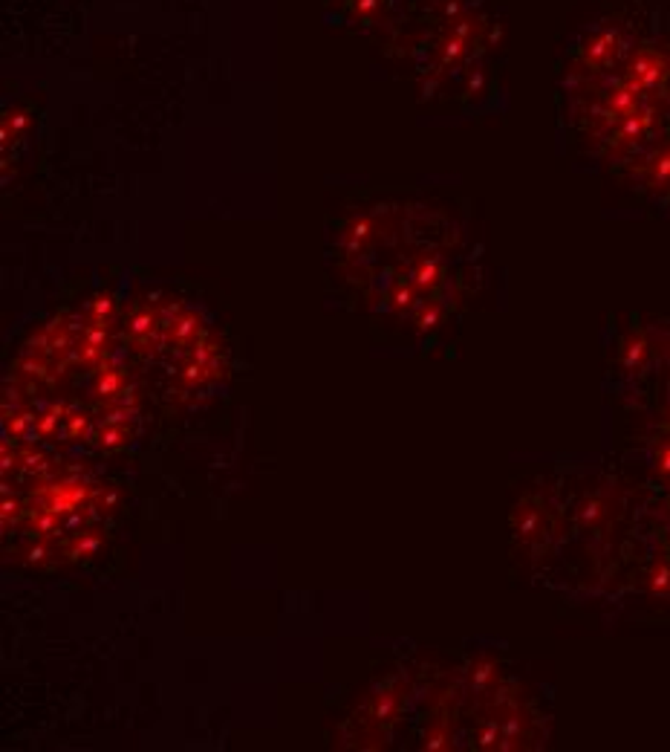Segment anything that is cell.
Wrapping results in <instances>:
<instances>
[{"instance_id": "obj_1", "label": "cell", "mask_w": 670, "mask_h": 752, "mask_svg": "<svg viewBox=\"0 0 670 752\" xmlns=\"http://www.w3.org/2000/svg\"><path fill=\"white\" fill-rule=\"evenodd\" d=\"M90 437L95 445H102V449H122V445L130 440V431L122 420H104L102 425L93 428Z\"/></svg>"}, {"instance_id": "obj_2", "label": "cell", "mask_w": 670, "mask_h": 752, "mask_svg": "<svg viewBox=\"0 0 670 752\" xmlns=\"http://www.w3.org/2000/svg\"><path fill=\"white\" fill-rule=\"evenodd\" d=\"M102 547V538L95 535V533H76L73 541L67 544V555L73 562H81V559H90V555H95Z\"/></svg>"}, {"instance_id": "obj_3", "label": "cell", "mask_w": 670, "mask_h": 752, "mask_svg": "<svg viewBox=\"0 0 670 752\" xmlns=\"http://www.w3.org/2000/svg\"><path fill=\"white\" fill-rule=\"evenodd\" d=\"M64 431H67V437H69V440H81V437L93 434L87 411H81V408H69V411H67V417H64Z\"/></svg>"}, {"instance_id": "obj_4", "label": "cell", "mask_w": 670, "mask_h": 752, "mask_svg": "<svg viewBox=\"0 0 670 752\" xmlns=\"http://www.w3.org/2000/svg\"><path fill=\"white\" fill-rule=\"evenodd\" d=\"M49 555H55L52 538H41V535H35V544H30V550H26V562L44 564V562H49Z\"/></svg>"}, {"instance_id": "obj_5", "label": "cell", "mask_w": 670, "mask_h": 752, "mask_svg": "<svg viewBox=\"0 0 670 752\" xmlns=\"http://www.w3.org/2000/svg\"><path fill=\"white\" fill-rule=\"evenodd\" d=\"M645 356H647V342L641 339V336H636L630 344L624 347V362H627L630 368H638L641 362H645Z\"/></svg>"}, {"instance_id": "obj_6", "label": "cell", "mask_w": 670, "mask_h": 752, "mask_svg": "<svg viewBox=\"0 0 670 752\" xmlns=\"http://www.w3.org/2000/svg\"><path fill=\"white\" fill-rule=\"evenodd\" d=\"M650 588H653L656 593H667V590H670V567H667V564H659V567L653 570Z\"/></svg>"}, {"instance_id": "obj_7", "label": "cell", "mask_w": 670, "mask_h": 752, "mask_svg": "<svg viewBox=\"0 0 670 752\" xmlns=\"http://www.w3.org/2000/svg\"><path fill=\"white\" fill-rule=\"evenodd\" d=\"M656 472L665 478H670V443H665L659 452H656Z\"/></svg>"}, {"instance_id": "obj_8", "label": "cell", "mask_w": 670, "mask_h": 752, "mask_svg": "<svg viewBox=\"0 0 670 752\" xmlns=\"http://www.w3.org/2000/svg\"><path fill=\"white\" fill-rule=\"evenodd\" d=\"M492 674H494V672H492V668H488V665H477V674H474V677H477V683L483 686V683H485V680L492 677Z\"/></svg>"}]
</instances>
